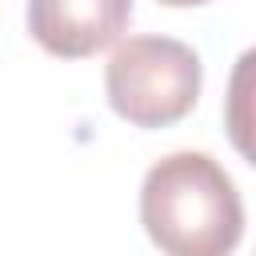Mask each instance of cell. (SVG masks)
<instances>
[{"label": "cell", "instance_id": "4", "mask_svg": "<svg viewBox=\"0 0 256 256\" xmlns=\"http://www.w3.org/2000/svg\"><path fill=\"white\" fill-rule=\"evenodd\" d=\"M168 8H196V4H212V0H160Z\"/></svg>", "mask_w": 256, "mask_h": 256}, {"label": "cell", "instance_id": "2", "mask_svg": "<svg viewBox=\"0 0 256 256\" xmlns=\"http://www.w3.org/2000/svg\"><path fill=\"white\" fill-rule=\"evenodd\" d=\"M108 104L136 128H168L196 108L200 56L172 36H128L104 68Z\"/></svg>", "mask_w": 256, "mask_h": 256}, {"label": "cell", "instance_id": "1", "mask_svg": "<svg viewBox=\"0 0 256 256\" xmlns=\"http://www.w3.org/2000/svg\"><path fill=\"white\" fill-rule=\"evenodd\" d=\"M140 224L164 256H232L244 236V204L208 152H172L140 184Z\"/></svg>", "mask_w": 256, "mask_h": 256}, {"label": "cell", "instance_id": "3", "mask_svg": "<svg viewBox=\"0 0 256 256\" xmlns=\"http://www.w3.org/2000/svg\"><path fill=\"white\" fill-rule=\"evenodd\" d=\"M132 24V0H28L32 40L60 56L84 60L116 44Z\"/></svg>", "mask_w": 256, "mask_h": 256}]
</instances>
